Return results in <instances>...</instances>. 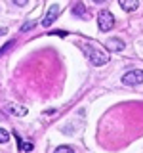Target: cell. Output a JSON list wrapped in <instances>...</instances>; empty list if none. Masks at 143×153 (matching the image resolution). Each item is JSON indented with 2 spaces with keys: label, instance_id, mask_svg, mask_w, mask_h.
Listing matches in <instances>:
<instances>
[{
  "label": "cell",
  "instance_id": "obj_10",
  "mask_svg": "<svg viewBox=\"0 0 143 153\" xmlns=\"http://www.w3.org/2000/svg\"><path fill=\"white\" fill-rule=\"evenodd\" d=\"M35 25H36L35 21H29V23H25V25L21 27V31H29V29H32V27H35Z\"/></svg>",
  "mask_w": 143,
  "mask_h": 153
},
{
  "label": "cell",
  "instance_id": "obj_3",
  "mask_svg": "<svg viewBox=\"0 0 143 153\" xmlns=\"http://www.w3.org/2000/svg\"><path fill=\"white\" fill-rule=\"evenodd\" d=\"M141 80H143V71H141V69L128 71V73L122 76V84H126V86H136V84H141Z\"/></svg>",
  "mask_w": 143,
  "mask_h": 153
},
{
  "label": "cell",
  "instance_id": "obj_13",
  "mask_svg": "<svg viewBox=\"0 0 143 153\" xmlns=\"http://www.w3.org/2000/svg\"><path fill=\"white\" fill-rule=\"evenodd\" d=\"M94 2H95V4H103L105 0H94Z\"/></svg>",
  "mask_w": 143,
  "mask_h": 153
},
{
  "label": "cell",
  "instance_id": "obj_2",
  "mask_svg": "<svg viewBox=\"0 0 143 153\" xmlns=\"http://www.w3.org/2000/svg\"><path fill=\"white\" fill-rule=\"evenodd\" d=\"M97 25L101 31H111V29L114 27V16L109 10H103V12H99L97 16Z\"/></svg>",
  "mask_w": 143,
  "mask_h": 153
},
{
  "label": "cell",
  "instance_id": "obj_8",
  "mask_svg": "<svg viewBox=\"0 0 143 153\" xmlns=\"http://www.w3.org/2000/svg\"><path fill=\"white\" fill-rule=\"evenodd\" d=\"M10 140V132L6 128H0V143H6Z\"/></svg>",
  "mask_w": 143,
  "mask_h": 153
},
{
  "label": "cell",
  "instance_id": "obj_6",
  "mask_svg": "<svg viewBox=\"0 0 143 153\" xmlns=\"http://www.w3.org/2000/svg\"><path fill=\"white\" fill-rule=\"evenodd\" d=\"M107 48H109V52H122L124 50V42L120 40V38H109Z\"/></svg>",
  "mask_w": 143,
  "mask_h": 153
},
{
  "label": "cell",
  "instance_id": "obj_9",
  "mask_svg": "<svg viewBox=\"0 0 143 153\" xmlns=\"http://www.w3.org/2000/svg\"><path fill=\"white\" fill-rule=\"evenodd\" d=\"M55 153H74V151L69 146H59V147H55Z\"/></svg>",
  "mask_w": 143,
  "mask_h": 153
},
{
  "label": "cell",
  "instance_id": "obj_12",
  "mask_svg": "<svg viewBox=\"0 0 143 153\" xmlns=\"http://www.w3.org/2000/svg\"><path fill=\"white\" fill-rule=\"evenodd\" d=\"M13 2L19 4V6H25V4H27V0H13Z\"/></svg>",
  "mask_w": 143,
  "mask_h": 153
},
{
  "label": "cell",
  "instance_id": "obj_11",
  "mask_svg": "<svg viewBox=\"0 0 143 153\" xmlns=\"http://www.w3.org/2000/svg\"><path fill=\"white\" fill-rule=\"evenodd\" d=\"M74 13H84V6H82V4H76V6H74Z\"/></svg>",
  "mask_w": 143,
  "mask_h": 153
},
{
  "label": "cell",
  "instance_id": "obj_5",
  "mask_svg": "<svg viewBox=\"0 0 143 153\" xmlns=\"http://www.w3.org/2000/svg\"><path fill=\"white\" fill-rule=\"evenodd\" d=\"M6 109H8L12 115H17V117H25V115L29 113L27 107H23V105H15V103H8Z\"/></svg>",
  "mask_w": 143,
  "mask_h": 153
},
{
  "label": "cell",
  "instance_id": "obj_7",
  "mask_svg": "<svg viewBox=\"0 0 143 153\" xmlns=\"http://www.w3.org/2000/svg\"><path fill=\"white\" fill-rule=\"evenodd\" d=\"M118 4H120V8L124 12H133V10L139 8V2H137V0H118Z\"/></svg>",
  "mask_w": 143,
  "mask_h": 153
},
{
  "label": "cell",
  "instance_id": "obj_4",
  "mask_svg": "<svg viewBox=\"0 0 143 153\" xmlns=\"http://www.w3.org/2000/svg\"><path fill=\"white\" fill-rule=\"evenodd\" d=\"M57 16H59V6H57V4H52L50 10H48V13H46V17L42 19V25L48 29V27H50L52 23L57 19Z\"/></svg>",
  "mask_w": 143,
  "mask_h": 153
},
{
  "label": "cell",
  "instance_id": "obj_1",
  "mask_svg": "<svg viewBox=\"0 0 143 153\" xmlns=\"http://www.w3.org/2000/svg\"><path fill=\"white\" fill-rule=\"evenodd\" d=\"M82 48V52L86 54V57H88L90 61L95 65V67H103L105 63L109 61V56L105 54V52H101V50H97L95 46H90V44H82L80 46Z\"/></svg>",
  "mask_w": 143,
  "mask_h": 153
}]
</instances>
